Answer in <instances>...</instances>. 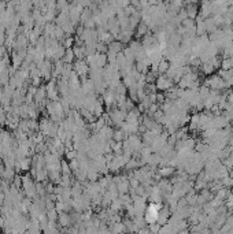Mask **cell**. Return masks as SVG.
<instances>
[{
    "instance_id": "cell-1",
    "label": "cell",
    "mask_w": 233,
    "mask_h": 234,
    "mask_svg": "<svg viewBox=\"0 0 233 234\" xmlns=\"http://www.w3.org/2000/svg\"><path fill=\"white\" fill-rule=\"evenodd\" d=\"M169 70V63L167 62H161L159 63V71L165 73V71H167Z\"/></svg>"
}]
</instances>
